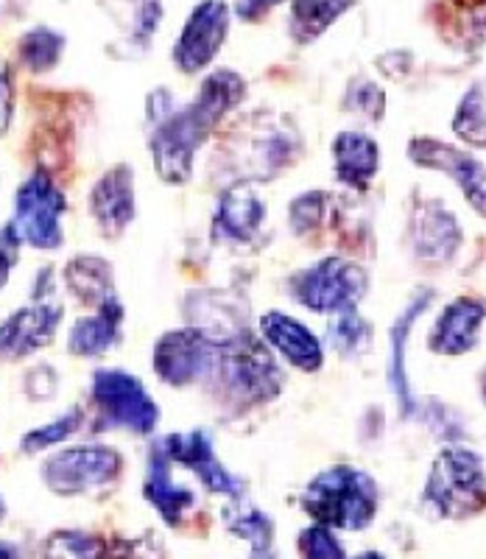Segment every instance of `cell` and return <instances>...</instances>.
Wrapping results in <instances>:
<instances>
[{
    "instance_id": "obj_43",
    "label": "cell",
    "mask_w": 486,
    "mask_h": 559,
    "mask_svg": "<svg viewBox=\"0 0 486 559\" xmlns=\"http://www.w3.org/2000/svg\"><path fill=\"white\" fill-rule=\"evenodd\" d=\"M7 518V503H3V498H0V521Z\"/></svg>"
},
{
    "instance_id": "obj_31",
    "label": "cell",
    "mask_w": 486,
    "mask_h": 559,
    "mask_svg": "<svg viewBox=\"0 0 486 559\" xmlns=\"http://www.w3.org/2000/svg\"><path fill=\"white\" fill-rule=\"evenodd\" d=\"M82 423H84L82 408H70V412L62 414V417L51 419V423H45V426L32 428L26 437L20 439V451L28 453V456L51 451V448L62 445L64 439L73 437V433L82 428Z\"/></svg>"
},
{
    "instance_id": "obj_39",
    "label": "cell",
    "mask_w": 486,
    "mask_h": 559,
    "mask_svg": "<svg viewBox=\"0 0 486 559\" xmlns=\"http://www.w3.org/2000/svg\"><path fill=\"white\" fill-rule=\"evenodd\" d=\"M277 3H283V0H238V3H235V14H238L244 23H254V20L263 17L265 12H272Z\"/></svg>"
},
{
    "instance_id": "obj_33",
    "label": "cell",
    "mask_w": 486,
    "mask_h": 559,
    "mask_svg": "<svg viewBox=\"0 0 486 559\" xmlns=\"http://www.w3.org/2000/svg\"><path fill=\"white\" fill-rule=\"evenodd\" d=\"M324 207H328V197L322 191H305L299 193L288 207V222L291 229L297 233V236H305L310 229L319 227L324 216Z\"/></svg>"
},
{
    "instance_id": "obj_36",
    "label": "cell",
    "mask_w": 486,
    "mask_h": 559,
    "mask_svg": "<svg viewBox=\"0 0 486 559\" xmlns=\"http://www.w3.org/2000/svg\"><path fill=\"white\" fill-rule=\"evenodd\" d=\"M57 372L51 367H34L26 376V394L32 401H51L57 394Z\"/></svg>"
},
{
    "instance_id": "obj_34",
    "label": "cell",
    "mask_w": 486,
    "mask_h": 559,
    "mask_svg": "<svg viewBox=\"0 0 486 559\" xmlns=\"http://www.w3.org/2000/svg\"><path fill=\"white\" fill-rule=\"evenodd\" d=\"M347 109L364 115L367 121L378 123L386 112L383 90L375 82H369V79H358V82L347 90Z\"/></svg>"
},
{
    "instance_id": "obj_25",
    "label": "cell",
    "mask_w": 486,
    "mask_h": 559,
    "mask_svg": "<svg viewBox=\"0 0 486 559\" xmlns=\"http://www.w3.org/2000/svg\"><path fill=\"white\" fill-rule=\"evenodd\" d=\"M244 96H247V82H244L235 70L222 68L213 70V73L204 79L197 98L190 104H193L204 121L215 129L240 102H244Z\"/></svg>"
},
{
    "instance_id": "obj_23",
    "label": "cell",
    "mask_w": 486,
    "mask_h": 559,
    "mask_svg": "<svg viewBox=\"0 0 486 559\" xmlns=\"http://www.w3.org/2000/svg\"><path fill=\"white\" fill-rule=\"evenodd\" d=\"M120 328H123V306L120 299L109 306L98 308L93 317H82L70 324L68 331V353L79 358H98L120 342Z\"/></svg>"
},
{
    "instance_id": "obj_6",
    "label": "cell",
    "mask_w": 486,
    "mask_h": 559,
    "mask_svg": "<svg viewBox=\"0 0 486 559\" xmlns=\"http://www.w3.org/2000/svg\"><path fill=\"white\" fill-rule=\"evenodd\" d=\"M213 127L204 121L193 104L177 107L165 118L152 123V140L149 152L154 159V171L165 185H188L197 166V154L210 138Z\"/></svg>"
},
{
    "instance_id": "obj_27",
    "label": "cell",
    "mask_w": 486,
    "mask_h": 559,
    "mask_svg": "<svg viewBox=\"0 0 486 559\" xmlns=\"http://www.w3.org/2000/svg\"><path fill=\"white\" fill-rule=\"evenodd\" d=\"M353 7L355 0H291V28L303 43H308L328 32Z\"/></svg>"
},
{
    "instance_id": "obj_4",
    "label": "cell",
    "mask_w": 486,
    "mask_h": 559,
    "mask_svg": "<svg viewBox=\"0 0 486 559\" xmlns=\"http://www.w3.org/2000/svg\"><path fill=\"white\" fill-rule=\"evenodd\" d=\"M288 292L294 302L310 313L335 317V313L355 311L364 294L369 292V274L360 263L328 254L322 261L310 263L288 280Z\"/></svg>"
},
{
    "instance_id": "obj_28",
    "label": "cell",
    "mask_w": 486,
    "mask_h": 559,
    "mask_svg": "<svg viewBox=\"0 0 486 559\" xmlns=\"http://www.w3.org/2000/svg\"><path fill=\"white\" fill-rule=\"evenodd\" d=\"M453 132L464 146L486 148V79L461 96L453 115Z\"/></svg>"
},
{
    "instance_id": "obj_5",
    "label": "cell",
    "mask_w": 486,
    "mask_h": 559,
    "mask_svg": "<svg viewBox=\"0 0 486 559\" xmlns=\"http://www.w3.org/2000/svg\"><path fill=\"white\" fill-rule=\"evenodd\" d=\"M123 473V459L115 448L98 445H70L51 453L39 467L43 484L59 498L93 496L112 487Z\"/></svg>"
},
{
    "instance_id": "obj_18",
    "label": "cell",
    "mask_w": 486,
    "mask_h": 559,
    "mask_svg": "<svg viewBox=\"0 0 486 559\" xmlns=\"http://www.w3.org/2000/svg\"><path fill=\"white\" fill-rule=\"evenodd\" d=\"M430 302H434V292L425 288V292L411 299L408 306L400 311V317L394 319L392 328H389V369H386V378H389V386H392L394 401H398L403 417H419L423 414L417 397H414V389H411L408 369H405V349H408V336L414 331V324L428 311Z\"/></svg>"
},
{
    "instance_id": "obj_1",
    "label": "cell",
    "mask_w": 486,
    "mask_h": 559,
    "mask_svg": "<svg viewBox=\"0 0 486 559\" xmlns=\"http://www.w3.org/2000/svg\"><path fill=\"white\" fill-rule=\"evenodd\" d=\"M303 509L310 523H322L335 532H364L378 518V481L353 464H333L316 473L303 489Z\"/></svg>"
},
{
    "instance_id": "obj_30",
    "label": "cell",
    "mask_w": 486,
    "mask_h": 559,
    "mask_svg": "<svg viewBox=\"0 0 486 559\" xmlns=\"http://www.w3.org/2000/svg\"><path fill=\"white\" fill-rule=\"evenodd\" d=\"M328 342L342 356H360L372 347V324L355 311L335 313L328 319Z\"/></svg>"
},
{
    "instance_id": "obj_26",
    "label": "cell",
    "mask_w": 486,
    "mask_h": 559,
    "mask_svg": "<svg viewBox=\"0 0 486 559\" xmlns=\"http://www.w3.org/2000/svg\"><path fill=\"white\" fill-rule=\"evenodd\" d=\"M229 534L249 546V559H277V546H274V521L258 507H247L244 501H235L224 512Z\"/></svg>"
},
{
    "instance_id": "obj_37",
    "label": "cell",
    "mask_w": 486,
    "mask_h": 559,
    "mask_svg": "<svg viewBox=\"0 0 486 559\" xmlns=\"http://www.w3.org/2000/svg\"><path fill=\"white\" fill-rule=\"evenodd\" d=\"M12 109H14V84H12V70L0 57V134L9 129V121H12Z\"/></svg>"
},
{
    "instance_id": "obj_42",
    "label": "cell",
    "mask_w": 486,
    "mask_h": 559,
    "mask_svg": "<svg viewBox=\"0 0 486 559\" xmlns=\"http://www.w3.org/2000/svg\"><path fill=\"white\" fill-rule=\"evenodd\" d=\"M481 397H484V403H486V367H484V372H481Z\"/></svg>"
},
{
    "instance_id": "obj_40",
    "label": "cell",
    "mask_w": 486,
    "mask_h": 559,
    "mask_svg": "<svg viewBox=\"0 0 486 559\" xmlns=\"http://www.w3.org/2000/svg\"><path fill=\"white\" fill-rule=\"evenodd\" d=\"M0 559H23L20 548L9 540H0Z\"/></svg>"
},
{
    "instance_id": "obj_17",
    "label": "cell",
    "mask_w": 486,
    "mask_h": 559,
    "mask_svg": "<svg viewBox=\"0 0 486 559\" xmlns=\"http://www.w3.org/2000/svg\"><path fill=\"white\" fill-rule=\"evenodd\" d=\"M459 218L442 202H425L411 213V249L423 263L453 261L461 247Z\"/></svg>"
},
{
    "instance_id": "obj_16",
    "label": "cell",
    "mask_w": 486,
    "mask_h": 559,
    "mask_svg": "<svg viewBox=\"0 0 486 559\" xmlns=\"http://www.w3.org/2000/svg\"><path fill=\"white\" fill-rule=\"evenodd\" d=\"M486 324V299L459 297L442 308L428 333V349L436 356L459 358L478 347Z\"/></svg>"
},
{
    "instance_id": "obj_14",
    "label": "cell",
    "mask_w": 486,
    "mask_h": 559,
    "mask_svg": "<svg viewBox=\"0 0 486 559\" xmlns=\"http://www.w3.org/2000/svg\"><path fill=\"white\" fill-rule=\"evenodd\" d=\"M258 331L274 356L283 358L297 372H319L322 369L324 344L303 319L291 317L285 311H265L258 322Z\"/></svg>"
},
{
    "instance_id": "obj_9",
    "label": "cell",
    "mask_w": 486,
    "mask_h": 559,
    "mask_svg": "<svg viewBox=\"0 0 486 559\" xmlns=\"http://www.w3.org/2000/svg\"><path fill=\"white\" fill-rule=\"evenodd\" d=\"M215 344H218V338L204 333L202 328H177V331L163 333L152 353L154 372H157L159 381L174 389L208 381L215 358Z\"/></svg>"
},
{
    "instance_id": "obj_32",
    "label": "cell",
    "mask_w": 486,
    "mask_h": 559,
    "mask_svg": "<svg viewBox=\"0 0 486 559\" xmlns=\"http://www.w3.org/2000/svg\"><path fill=\"white\" fill-rule=\"evenodd\" d=\"M299 557L303 559H349L347 546L339 537V532L322 523H310L297 537Z\"/></svg>"
},
{
    "instance_id": "obj_41",
    "label": "cell",
    "mask_w": 486,
    "mask_h": 559,
    "mask_svg": "<svg viewBox=\"0 0 486 559\" xmlns=\"http://www.w3.org/2000/svg\"><path fill=\"white\" fill-rule=\"evenodd\" d=\"M349 559H389V557H386V554H380V551H360L358 557H349Z\"/></svg>"
},
{
    "instance_id": "obj_19",
    "label": "cell",
    "mask_w": 486,
    "mask_h": 559,
    "mask_svg": "<svg viewBox=\"0 0 486 559\" xmlns=\"http://www.w3.org/2000/svg\"><path fill=\"white\" fill-rule=\"evenodd\" d=\"M174 462L159 451L157 445L152 448V456L145 464V478H143V498L149 507L159 515L165 526L179 528L188 515L197 509V492L185 484H179L171 473Z\"/></svg>"
},
{
    "instance_id": "obj_29",
    "label": "cell",
    "mask_w": 486,
    "mask_h": 559,
    "mask_svg": "<svg viewBox=\"0 0 486 559\" xmlns=\"http://www.w3.org/2000/svg\"><path fill=\"white\" fill-rule=\"evenodd\" d=\"M64 51V37L48 26H37L20 37L17 57L20 64L32 73H48L59 64Z\"/></svg>"
},
{
    "instance_id": "obj_12",
    "label": "cell",
    "mask_w": 486,
    "mask_h": 559,
    "mask_svg": "<svg viewBox=\"0 0 486 559\" xmlns=\"http://www.w3.org/2000/svg\"><path fill=\"white\" fill-rule=\"evenodd\" d=\"M408 157L414 159V166L448 174L470 207L486 218V166L478 157L439 138H414L408 143Z\"/></svg>"
},
{
    "instance_id": "obj_15",
    "label": "cell",
    "mask_w": 486,
    "mask_h": 559,
    "mask_svg": "<svg viewBox=\"0 0 486 559\" xmlns=\"http://www.w3.org/2000/svg\"><path fill=\"white\" fill-rule=\"evenodd\" d=\"M90 216L98 224L104 238H120L138 216L134 197V171L129 166H115L95 179L90 191Z\"/></svg>"
},
{
    "instance_id": "obj_38",
    "label": "cell",
    "mask_w": 486,
    "mask_h": 559,
    "mask_svg": "<svg viewBox=\"0 0 486 559\" xmlns=\"http://www.w3.org/2000/svg\"><path fill=\"white\" fill-rule=\"evenodd\" d=\"M159 20H163V3L159 0H145L138 12V34L140 37H152L157 32Z\"/></svg>"
},
{
    "instance_id": "obj_11",
    "label": "cell",
    "mask_w": 486,
    "mask_h": 559,
    "mask_svg": "<svg viewBox=\"0 0 486 559\" xmlns=\"http://www.w3.org/2000/svg\"><path fill=\"white\" fill-rule=\"evenodd\" d=\"M157 448L174 464H182L185 471L193 473L202 481V487L213 496H224L229 503L244 501V496H247V484L224 467L222 459L215 456L213 439L202 428L165 433Z\"/></svg>"
},
{
    "instance_id": "obj_22",
    "label": "cell",
    "mask_w": 486,
    "mask_h": 559,
    "mask_svg": "<svg viewBox=\"0 0 486 559\" xmlns=\"http://www.w3.org/2000/svg\"><path fill=\"white\" fill-rule=\"evenodd\" d=\"M39 559H145V551L140 540L68 528L45 537Z\"/></svg>"
},
{
    "instance_id": "obj_8",
    "label": "cell",
    "mask_w": 486,
    "mask_h": 559,
    "mask_svg": "<svg viewBox=\"0 0 486 559\" xmlns=\"http://www.w3.org/2000/svg\"><path fill=\"white\" fill-rule=\"evenodd\" d=\"M93 403L109 426L149 437L159 426V406L138 376L123 369H95Z\"/></svg>"
},
{
    "instance_id": "obj_3",
    "label": "cell",
    "mask_w": 486,
    "mask_h": 559,
    "mask_svg": "<svg viewBox=\"0 0 486 559\" xmlns=\"http://www.w3.org/2000/svg\"><path fill=\"white\" fill-rule=\"evenodd\" d=\"M423 507L439 521H464L486 509L484 459L470 448L448 445L436 453L428 481L423 489Z\"/></svg>"
},
{
    "instance_id": "obj_20",
    "label": "cell",
    "mask_w": 486,
    "mask_h": 559,
    "mask_svg": "<svg viewBox=\"0 0 486 559\" xmlns=\"http://www.w3.org/2000/svg\"><path fill=\"white\" fill-rule=\"evenodd\" d=\"M265 199L249 182L229 185L215 204V233L229 243H252L263 229Z\"/></svg>"
},
{
    "instance_id": "obj_10",
    "label": "cell",
    "mask_w": 486,
    "mask_h": 559,
    "mask_svg": "<svg viewBox=\"0 0 486 559\" xmlns=\"http://www.w3.org/2000/svg\"><path fill=\"white\" fill-rule=\"evenodd\" d=\"M229 14L224 0H199L174 43L171 59L179 73L197 76L213 64L229 37Z\"/></svg>"
},
{
    "instance_id": "obj_7",
    "label": "cell",
    "mask_w": 486,
    "mask_h": 559,
    "mask_svg": "<svg viewBox=\"0 0 486 559\" xmlns=\"http://www.w3.org/2000/svg\"><path fill=\"white\" fill-rule=\"evenodd\" d=\"M64 213L68 197L48 171H34L14 193V229L20 241L39 252H57L64 243Z\"/></svg>"
},
{
    "instance_id": "obj_35",
    "label": "cell",
    "mask_w": 486,
    "mask_h": 559,
    "mask_svg": "<svg viewBox=\"0 0 486 559\" xmlns=\"http://www.w3.org/2000/svg\"><path fill=\"white\" fill-rule=\"evenodd\" d=\"M20 247H23V241H20L14 224L9 222L7 227L0 229V292L9 283V274H12L14 263H17Z\"/></svg>"
},
{
    "instance_id": "obj_13",
    "label": "cell",
    "mask_w": 486,
    "mask_h": 559,
    "mask_svg": "<svg viewBox=\"0 0 486 559\" xmlns=\"http://www.w3.org/2000/svg\"><path fill=\"white\" fill-rule=\"evenodd\" d=\"M62 313L59 302L45 297L9 313L0 322V361H20L48 347L57 338Z\"/></svg>"
},
{
    "instance_id": "obj_24",
    "label": "cell",
    "mask_w": 486,
    "mask_h": 559,
    "mask_svg": "<svg viewBox=\"0 0 486 559\" xmlns=\"http://www.w3.org/2000/svg\"><path fill=\"white\" fill-rule=\"evenodd\" d=\"M64 286H68V292L73 294L79 302L93 306L95 311L118 299L112 266H109L104 258H95V254H76V258L64 266Z\"/></svg>"
},
{
    "instance_id": "obj_21",
    "label": "cell",
    "mask_w": 486,
    "mask_h": 559,
    "mask_svg": "<svg viewBox=\"0 0 486 559\" xmlns=\"http://www.w3.org/2000/svg\"><path fill=\"white\" fill-rule=\"evenodd\" d=\"M333 177L353 191H367L380 171V148L375 138L358 129H344L330 143Z\"/></svg>"
},
{
    "instance_id": "obj_2",
    "label": "cell",
    "mask_w": 486,
    "mask_h": 559,
    "mask_svg": "<svg viewBox=\"0 0 486 559\" xmlns=\"http://www.w3.org/2000/svg\"><path fill=\"white\" fill-rule=\"evenodd\" d=\"M208 381L238 406H263L283 392V369L263 338L235 333L215 344Z\"/></svg>"
}]
</instances>
